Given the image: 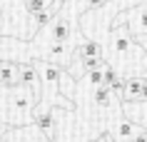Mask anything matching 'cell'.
I'll return each instance as SVG.
<instances>
[{"label": "cell", "mask_w": 147, "mask_h": 142, "mask_svg": "<svg viewBox=\"0 0 147 142\" xmlns=\"http://www.w3.org/2000/svg\"><path fill=\"white\" fill-rule=\"evenodd\" d=\"M35 70L40 75V85H42V100H40L38 107H57V110H65V112H72V102L65 100L60 95V75H62V67L53 63H45V60H32Z\"/></svg>", "instance_id": "cell-2"}, {"label": "cell", "mask_w": 147, "mask_h": 142, "mask_svg": "<svg viewBox=\"0 0 147 142\" xmlns=\"http://www.w3.org/2000/svg\"><path fill=\"white\" fill-rule=\"evenodd\" d=\"M3 142H47V140L35 130V125H25V127H8L3 135Z\"/></svg>", "instance_id": "cell-7"}, {"label": "cell", "mask_w": 147, "mask_h": 142, "mask_svg": "<svg viewBox=\"0 0 147 142\" xmlns=\"http://www.w3.org/2000/svg\"><path fill=\"white\" fill-rule=\"evenodd\" d=\"M105 65H107V63H105ZM105 65H102V67H95V70H90L85 75V77L90 80V85H92V87H100L102 85V70H105Z\"/></svg>", "instance_id": "cell-11"}, {"label": "cell", "mask_w": 147, "mask_h": 142, "mask_svg": "<svg viewBox=\"0 0 147 142\" xmlns=\"http://www.w3.org/2000/svg\"><path fill=\"white\" fill-rule=\"evenodd\" d=\"M145 77L147 75H130V77H125V87H122V92H120L122 105H140Z\"/></svg>", "instance_id": "cell-6"}, {"label": "cell", "mask_w": 147, "mask_h": 142, "mask_svg": "<svg viewBox=\"0 0 147 142\" xmlns=\"http://www.w3.org/2000/svg\"><path fill=\"white\" fill-rule=\"evenodd\" d=\"M57 107H35L32 110V125L47 142L57 140Z\"/></svg>", "instance_id": "cell-4"}, {"label": "cell", "mask_w": 147, "mask_h": 142, "mask_svg": "<svg viewBox=\"0 0 147 142\" xmlns=\"http://www.w3.org/2000/svg\"><path fill=\"white\" fill-rule=\"evenodd\" d=\"M140 125H135L130 117H125V115H120L117 120H112V127L107 130L110 140L112 142H132V137L137 135Z\"/></svg>", "instance_id": "cell-5"}, {"label": "cell", "mask_w": 147, "mask_h": 142, "mask_svg": "<svg viewBox=\"0 0 147 142\" xmlns=\"http://www.w3.org/2000/svg\"><path fill=\"white\" fill-rule=\"evenodd\" d=\"M92 105H95V107H100V110H107V107L117 105V102H115V92L107 90L105 85L92 87Z\"/></svg>", "instance_id": "cell-9"}, {"label": "cell", "mask_w": 147, "mask_h": 142, "mask_svg": "<svg viewBox=\"0 0 147 142\" xmlns=\"http://www.w3.org/2000/svg\"><path fill=\"white\" fill-rule=\"evenodd\" d=\"M0 25H3V8H0Z\"/></svg>", "instance_id": "cell-13"}, {"label": "cell", "mask_w": 147, "mask_h": 142, "mask_svg": "<svg viewBox=\"0 0 147 142\" xmlns=\"http://www.w3.org/2000/svg\"><path fill=\"white\" fill-rule=\"evenodd\" d=\"M110 25H125L132 32V38H142L147 35V0H137L132 8L120 10Z\"/></svg>", "instance_id": "cell-3"}, {"label": "cell", "mask_w": 147, "mask_h": 142, "mask_svg": "<svg viewBox=\"0 0 147 142\" xmlns=\"http://www.w3.org/2000/svg\"><path fill=\"white\" fill-rule=\"evenodd\" d=\"M38 107L35 97L25 87H13V90H0V115L8 127H25L32 125V110Z\"/></svg>", "instance_id": "cell-1"}, {"label": "cell", "mask_w": 147, "mask_h": 142, "mask_svg": "<svg viewBox=\"0 0 147 142\" xmlns=\"http://www.w3.org/2000/svg\"><path fill=\"white\" fill-rule=\"evenodd\" d=\"M18 87V63L0 60V90H13Z\"/></svg>", "instance_id": "cell-8"}, {"label": "cell", "mask_w": 147, "mask_h": 142, "mask_svg": "<svg viewBox=\"0 0 147 142\" xmlns=\"http://www.w3.org/2000/svg\"><path fill=\"white\" fill-rule=\"evenodd\" d=\"M25 13L28 15H35V13H42V10L53 8V5H62V0H23Z\"/></svg>", "instance_id": "cell-10"}, {"label": "cell", "mask_w": 147, "mask_h": 142, "mask_svg": "<svg viewBox=\"0 0 147 142\" xmlns=\"http://www.w3.org/2000/svg\"><path fill=\"white\" fill-rule=\"evenodd\" d=\"M0 122H3V115H0Z\"/></svg>", "instance_id": "cell-14"}, {"label": "cell", "mask_w": 147, "mask_h": 142, "mask_svg": "<svg viewBox=\"0 0 147 142\" xmlns=\"http://www.w3.org/2000/svg\"><path fill=\"white\" fill-rule=\"evenodd\" d=\"M82 5H85V13H95V10H102L107 5V0H82Z\"/></svg>", "instance_id": "cell-12"}]
</instances>
